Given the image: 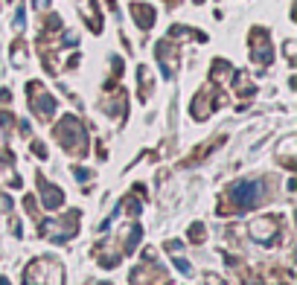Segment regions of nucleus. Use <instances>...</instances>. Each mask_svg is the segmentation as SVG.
Listing matches in <instances>:
<instances>
[{
	"instance_id": "nucleus-1",
	"label": "nucleus",
	"mask_w": 297,
	"mask_h": 285,
	"mask_svg": "<svg viewBox=\"0 0 297 285\" xmlns=\"http://www.w3.org/2000/svg\"><path fill=\"white\" fill-rule=\"evenodd\" d=\"M256 184L253 180H242V184H236V187H230V204H236V207H248V204H253L256 201Z\"/></svg>"
}]
</instances>
